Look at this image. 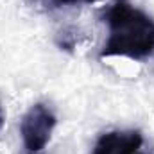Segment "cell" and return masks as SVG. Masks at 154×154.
I'll return each mask as SVG.
<instances>
[{
    "label": "cell",
    "instance_id": "obj_1",
    "mask_svg": "<svg viewBox=\"0 0 154 154\" xmlns=\"http://www.w3.org/2000/svg\"><path fill=\"white\" fill-rule=\"evenodd\" d=\"M108 38L100 57H127L145 61L154 56V18L131 0H109L100 13Z\"/></svg>",
    "mask_w": 154,
    "mask_h": 154
},
{
    "label": "cell",
    "instance_id": "obj_2",
    "mask_svg": "<svg viewBox=\"0 0 154 154\" xmlns=\"http://www.w3.org/2000/svg\"><path fill=\"white\" fill-rule=\"evenodd\" d=\"M56 124L57 116L48 104L45 102L32 104L20 120V136L25 154L43 152L52 138Z\"/></svg>",
    "mask_w": 154,
    "mask_h": 154
},
{
    "label": "cell",
    "instance_id": "obj_3",
    "mask_svg": "<svg viewBox=\"0 0 154 154\" xmlns=\"http://www.w3.org/2000/svg\"><path fill=\"white\" fill-rule=\"evenodd\" d=\"M143 143L140 129H113L97 138L91 154H143Z\"/></svg>",
    "mask_w": 154,
    "mask_h": 154
},
{
    "label": "cell",
    "instance_id": "obj_4",
    "mask_svg": "<svg viewBox=\"0 0 154 154\" xmlns=\"http://www.w3.org/2000/svg\"><path fill=\"white\" fill-rule=\"evenodd\" d=\"M25 2L41 11H57V9H66V7L90 5L95 0H25Z\"/></svg>",
    "mask_w": 154,
    "mask_h": 154
},
{
    "label": "cell",
    "instance_id": "obj_5",
    "mask_svg": "<svg viewBox=\"0 0 154 154\" xmlns=\"http://www.w3.org/2000/svg\"><path fill=\"white\" fill-rule=\"evenodd\" d=\"M77 36L72 32V31H65V32H61V36L57 38V47L61 48V50H68V52H72L74 48H75L77 45Z\"/></svg>",
    "mask_w": 154,
    "mask_h": 154
},
{
    "label": "cell",
    "instance_id": "obj_6",
    "mask_svg": "<svg viewBox=\"0 0 154 154\" xmlns=\"http://www.w3.org/2000/svg\"><path fill=\"white\" fill-rule=\"evenodd\" d=\"M4 127V109H2V106H0V129Z\"/></svg>",
    "mask_w": 154,
    "mask_h": 154
}]
</instances>
